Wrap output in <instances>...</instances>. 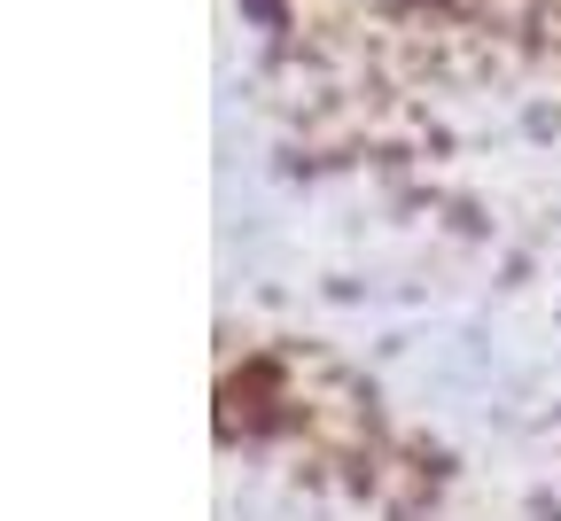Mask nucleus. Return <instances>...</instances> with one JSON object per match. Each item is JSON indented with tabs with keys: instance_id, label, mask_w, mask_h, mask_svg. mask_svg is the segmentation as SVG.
I'll use <instances>...</instances> for the list:
<instances>
[{
	"instance_id": "nucleus-1",
	"label": "nucleus",
	"mask_w": 561,
	"mask_h": 521,
	"mask_svg": "<svg viewBox=\"0 0 561 521\" xmlns=\"http://www.w3.org/2000/svg\"><path fill=\"white\" fill-rule=\"evenodd\" d=\"M297 62L367 79H491L561 70V0H250Z\"/></svg>"
}]
</instances>
